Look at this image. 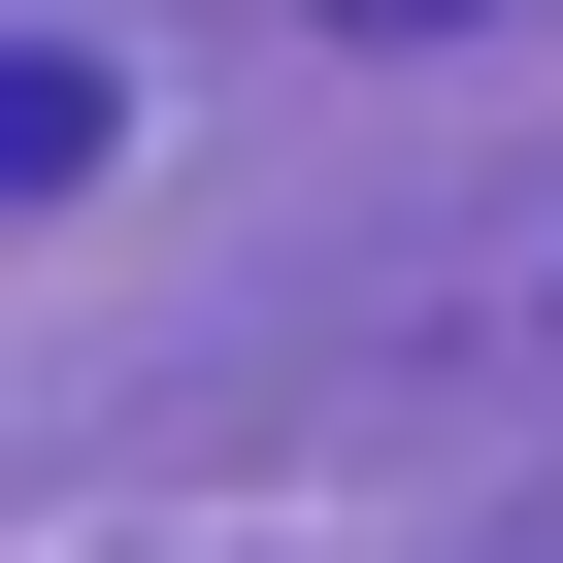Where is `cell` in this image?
<instances>
[{
	"mask_svg": "<svg viewBox=\"0 0 563 563\" xmlns=\"http://www.w3.org/2000/svg\"><path fill=\"white\" fill-rule=\"evenodd\" d=\"M67 166H100V67H67V34H0V199H67Z\"/></svg>",
	"mask_w": 563,
	"mask_h": 563,
	"instance_id": "6da1fadb",
	"label": "cell"
},
{
	"mask_svg": "<svg viewBox=\"0 0 563 563\" xmlns=\"http://www.w3.org/2000/svg\"><path fill=\"white\" fill-rule=\"evenodd\" d=\"M332 34H497V0H332Z\"/></svg>",
	"mask_w": 563,
	"mask_h": 563,
	"instance_id": "7a4b0ae2",
	"label": "cell"
}]
</instances>
